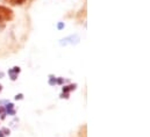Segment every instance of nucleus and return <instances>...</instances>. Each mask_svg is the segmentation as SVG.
<instances>
[{
	"instance_id": "f03ea898",
	"label": "nucleus",
	"mask_w": 150,
	"mask_h": 137,
	"mask_svg": "<svg viewBox=\"0 0 150 137\" xmlns=\"http://www.w3.org/2000/svg\"><path fill=\"white\" fill-rule=\"evenodd\" d=\"M5 1L8 2V4H11V5L16 6V5H22V4H25L26 0H5Z\"/></svg>"
},
{
	"instance_id": "f257e3e1",
	"label": "nucleus",
	"mask_w": 150,
	"mask_h": 137,
	"mask_svg": "<svg viewBox=\"0 0 150 137\" xmlns=\"http://www.w3.org/2000/svg\"><path fill=\"white\" fill-rule=\"evenodd\" d=\"M13 18H14V14H13L12 9H9L8 7H5V6H0V22L11 21Z\"/></svg>"
}]
</instances>
